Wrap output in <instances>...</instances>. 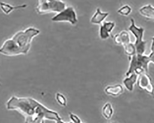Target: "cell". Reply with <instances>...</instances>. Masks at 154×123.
<instances>
[{
  "instance_id": "obj_15",
  "label": "cell",
  "mask_w": 154,
  "mask_h": 123,
  "mask_svg": "<svg viewBox=\"0 0 154 123\" xmlns=\"http://www.w3.org/2000/svg\"><path fill=\"white\" fill-rule=\"evenodd\" d=\"M100 37L103 40H105L110 37L109 33L107 31L102 25H101L100 28Z\"/></svg>"
},
{
  "instance_id": "obj_12",
  "label": "cell",
  "mask_w": 154,
  "mask_h": 123,
  "mask_svg": "<svg viewBox=\"0 0 154 123\" xmlns=\"http://www.w3.org/2000/svg\"><path fill=\"white\" fill-rule=\"evenodd\" d=\"M124 48L125 53L129 56V57L136 54V49L134 44L131 42L123 46Z\"/></svg>"
},
{
  "instance_id": "obj_8",
  "label": "cell",
  "mask_w": 154,
  "mask_h": 123,
  "mask_svg": "<svg viewBox=\"0 0 154 123\" xmlns=\"http://www.w3.org/2000/svg\"><path fill=\"white\" fill-rule=\"evenodd\" d=\"M139 13L143 17L154 21V7L150 4L142 7L139 9Z\"/></svg>"
},
{
  "instance_id": "obj_2",
  "label": "cell",
  "mask_w": 154,
  "mask_h": 123,
  "mask_svg": "<svg viewBox=\"0 0 154 123\" xmlns=\"http://www.w3.org/2000/svg\"><path fill=\"white\" fill-rule=\"evenodd\" d=\"M39 33V30L32 27L17 32L11 38L4 42L0 48V54L9 57L26 54L33 39Z\"/></svg>"
},
{
  "instance_id": "obj_10",
  "label": "cell",
  "mask_w": 154,
  "mask_h": 123,
  "mask_svg": "<svg viewBox=\"0 0 154 123\" xmlns=\"http://www.w3.org/2000/svg\"><path fill=\"white\" fill-rule=\"evenodd\" d=\"M124 89L121 85H116L113 86H109L105 89V91L108 95L117 97L122 93Z\"/></svg>"
},
{
  "instance_id": "obj_13",
  "label": "cell",
  "mask_w": 154,
  "mask_h": 123,
  "mask_svg": "<svg viewBox=\"0 0 154 123\" xmlns=\"http://www.w3.org/2000/svg\"><path fill=\"white\" fill-rule=\"evenodd\" d=\"M132 9L129 5H125L119 8L117 12L123 16H128L131 13Z\"/></svg>"
},
{
  "instance_id": "obj_11",
  "label": "cell",
  "mask_w": 154,
  "mask_h": 123,
  "mask_svg": "<svg viewBox=\"0 0 154 123\" xmlns=\"http://www.w3.org/2000/svg\"><path fill=\"white\" fill-rule=\"evenodd\" d=\"M114 113L113 107L111 104L109 103L105 104L103 106L102 109V114L104 117L105 118L107 119H109L111 118Z\"/></svg>"
},
{
  "instance_id": "obj_14",
  "label": "cell",
  "mask_w": 154,
  "mask_h": 123,
  "mask_svg": "<svg viewBox=\"0 0 154 123\" xmlns=\"http://www.w3.org/2000/svg\"><path fill=\"white\" fill-rule=\"evenodd\" d=\"M56 99L58 103L62 106H65L66 105V99L65 97L60 93H58L56 95Z\"/></svg>"
},
{
  "instance_id": "obj_5",
  "label": "cell",
  "mask_w": 154,
  "mask_h": 123,
  "mask_svg": "<svg viewBox=\"0 0 154 123\" xmlns=\"http://www.w3.org/2000/svg\"><path fill=\"white\" fill-rule=\"evenodd\" d=\"M137 84L139 88L146 91L151 96H154V85L148 73L143 72L138 75Z\"/></svg>"
},
{
  "instance_id": "obj_7",
  "label": "cell",
  "mask_w": 154,
  "mask_h": 123,
  "mask_svg": "<svg viewBox=\"0 0 154 123\" xmlns=\"http://www.w3.org/2000/svg\"><path fill=\"white\" fill-rule=\"evenodd\" d=\"M137 78H138V75L136 74L135 73H133L125 78L123 83L125 88L128 91H133L134 85L137 81Z\"/></svg>"
},
{
  "instance_id": "obj_3",
  "label": "cell",
  "mask_w": 154,
  "mask_h": 123,
  "mask_svg": "<svg viewBox=\"0 0 154 123\" xmlns=\"http://www.w3.org/2000/svg\"><path fill=\"white\" fill-rule=\"evenodd\" d=\"M129 30L132 33L135 38V42L134 45L136 49L137 54H143L145 51L147 43V42L144 41L143 40L144 29L141 27L137 26L136 25L134 20L131 18Z\"/></svg>"
},
{
  "instance_id": "obj_20",
  "label": "cell",
  "mask_w": 154,
  "mask_h": 123,
  "mask_svg": "<svg viewBox=\"0 0 154 123\" xmlns=\"http://www.w3.org/2000/svg\"><path fill=\"white\" fill-rule=\"evenodd\" d=\"M0 85H1V84H0Z\"/></svg>"
},
{
  "instance_id": "obj_1",
  "label": "cell",
  "mask_w": 154,
  "mask_h": 123,
  "mask_svg": "<svg viewBox=\"0 0 154 123\" xmlns=\"http://www.w3.org/2000/svg\"><path fill=\"white\" fill-rule=\"evenodd\" d=\"M7 109L16 110L23 116L26 123H44L45 120L63 123L56 112L47 108L34 99L13 96L7 102Z\"/></svg>"
},
{
  "instance_id": "obj_18",
  "label": "cell",
  "mask_w": 154,
  "mask_h": 123,
  "mask_svg": "<svg viewBox=\"0 0 154 123\" xmlns=\"http://www.w3.org/2000/svg\"><path fill=\"white\" fill-rule=\"evenodd\" d=\"M149 55L150 57L151 62H152L154 64V51H151V53Z\"/></svg>"
},
{
  "instance_id": "obj_19",
  "label": "cell",
  "mask_w": 154,
  "mask_h": 123,
  "mask_svg": "<svg viewBox=\"0 0 154 123\" xmlns=\"http://www.w3.org/2000/svg\"><path fill=\"white\" fill-rule=\"evenodd\" d=\"M151 51H154V37L152 38V42L151 46Z\"/></svg>"
},
{
  "instance_id": "obj_4",
  "label": "cell",
  "mask_w": 154,
  "mask_h": 123,
  "mask_svg": "<svg viewBox=\"0 0 154 123\" xmlns=\"http://www.w3.org/2000/svg\"><path fill=\"white\" fill-rule=\"evenodd\" d=\"M52 20L54 22H69L72 25L76 24L78 21L76 13L72 7H68L61 11L52 18Z\"/></svg>"
},
{
  "instance_id": "obj_6",
  "label": "cell",
  "mask_w": 154,
  "mask_h": 123,
  "mask_svg": "<svg viewBox=\"0 0 154 123\" xmlns=\"http://www.w3.org/2000/svg\"><path fill=\"white\" fill-rule=\"evenodd\" d=\"M114 40L116 45L124 46L131 42L129 34L127 31H122L115 35Z\"/></svg>"
},
{
  "instance_id": "obj_17",
  "label": "cell",
  "mask_w": 154,
  "mask_h": 123,
  "mask_svg": "<svg viewBox=\"0 0 154 123\" xmlns=\"http://www.w3.org/2000/svg\"><path fill=\"white\" fill-rule=\"evenodd\" d=\"M69 115H70L69 116L71 120H72V122H74V123H81V120L77 116V115L72 113H69Z\"/></svg>"
},
{
  "instance_id": "obj_16",
  "label": "cell",
  "mask_w": 154,
  "mask_h": 123,
  "mask_svg": "<svg viewBox=\"0 0 154 123\" xmlns=\"http://www.w3.org/2000/svg\"><path fill=\"white\" fill-rule=\"evenodd\" d=\"M101 25H103L109 33L111 32L115 26V23L113 22H104Z\"/></svg>"
},
{
  "instance_id": "obj_9",
  "label": "cell",
  "mask_w": 154,
  "mask_h": 123,
  "mask_svg": "<svg viewBox=\"0 0 154 123\" xmlns=\"http://www.w3.org/2000/svg\"><path fill=\"white\" fill-rule=\"evenodd\" d=\"M109 15V13L101 12L100 8L97 9L95 14L91 19V23L94 24L101 25L104 20Z\"/></svg>"
}]
</instances>
